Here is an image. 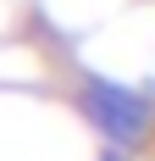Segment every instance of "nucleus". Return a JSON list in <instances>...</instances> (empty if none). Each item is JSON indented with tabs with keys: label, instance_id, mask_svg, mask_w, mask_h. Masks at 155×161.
<instances>
[{
	"label": "nucleus",
	"instance_id": "obj_1",
	"mask_svg": "<svg viewBox=\"0 0 155 161\" xmlns=\"http://www.w3.org/2000/svg\"><path fill=\"white\" fill-rule=\"evenodd\" d=\"M89 111H94V122H100L111 139H133V133L144 128V100L127 95L122 83H94L89 89Z\"/></svg>",
	"mask_w": 155,
	"mask_h": 161
}]
</instances>
